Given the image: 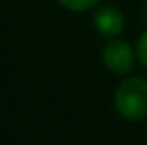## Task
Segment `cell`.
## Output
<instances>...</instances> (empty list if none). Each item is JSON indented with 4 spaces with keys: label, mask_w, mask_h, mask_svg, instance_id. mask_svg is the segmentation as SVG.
I'll return each mask as SVG.
<instances>
[{
    "label": "cell",
    "mask_w": 147,
    "mask_h": 145,
    "mask_svg": "<svg viewBox=\"0 0 147 145\" xmlns=\"http://www.w3.org/2000/svg\"><path fill=\"white\" fill-rule=\"evenodd\" d=\"M136 56H138V62L147 69V30L138 37V43H136Z\"/></svg>",
    "instance_id": "cell-5"
},
{
    "label": "cell",
    "mask_w": 147,
    "mask_h": 145,
    "mask_svg": "<svg viewBox=\"0 0 147 145\" xmlns=\"http://www.w3.org/2000/svg\"><path fill=\"white\" fill-rule=\"evenodd\" d=\"M115 112L129 121H140L147 115V78L130 76L123 80L114 93Z\"/></svg>",
    "instance_id": "cell-1"
},
{
    "label": "cell",
    "mask_w": 147,
    "mask_h": 145,
    "mask_svg": "<svg viewBox=\"0 0 147 145\" xmlns=\"http://www.w3.org/2000/svg\"><path fill=\"white\" fill-rule=\"evenodd\" d=\"M93 28L97 30L99 36L114 39L119 37L121 32L125 30V15L121 9L115 6H97L93 11Z\"/></svg>",
    "instance_id": "cell-3"
},
{
    "label": "cell",
    "mask_w": 147,
    "mask_h": 145,
    "mask_svg": "<svg viewBox=\"0 0 147 145\" xmlns=\"http://www.w3.org/2000/svg\"><path fill=\"white\" fill-rule=\"evenodd\" d=\"M63 9L73 11V13H84V11H91L100 4V0H56Z\"/></svg>",
    "instance_id": "cell-4"
},
{
    "label": "cell",
    "mask_w": 147,
    "mask_h": 145,
    "mask_svg": "<svg viewBox=\"0 0 147 145\" xmlns=\"http://www.w3.org/2000/svg\"><path fill=\"white\" fill-rule=\"evenodd\" d=\"M136 58L138 56L132 45L127 43L125 39H119V37L110 39L100 52V60H102L104 67L115 75H129L134 67Z\"/></svg>",
    "instance_id": "cell-2"
},
{
    "label": "cell",
    "mask_w": 147,
    "mask_h": 145,
    "mask_svg": "<svg viewBox=\"0 0 147 145\" xmlns=\"http://www.w3.org/2000/svg\"><path fill=\"white\" fill-rule=\"evenodd\" d=\"M144 21L147 22V2H145V6H144Z\"/></svg>",
    "instance_id": "cell-6"
}]
</instances>
